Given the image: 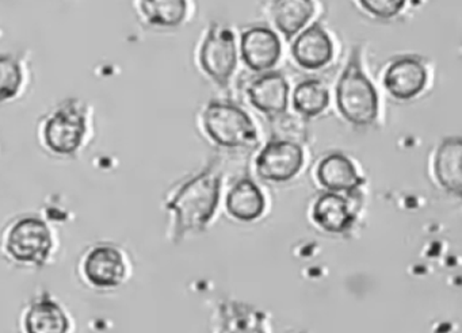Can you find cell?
<instances>
[{
    "instance_id": "1",
    "label": "cell",
    "mask_w": 462,
    "mask_h": 333,
    "mask_svg": "<svg viewBox=\"0 0 462 333\" xmlns=\"http://www.w3.org/2000/svg\"><path fill=\"white\" fill-rule=\"evenodd\" d=\"M337 103L340 114L354 125L372 124L378 113V97L374 87L361 67V49L351 51L347 67L337 87Z\"/></svg>"
},
{
    "instance_id": "2",
    "label": "cell",
    "mask_w": 462,
    "mask_h": 333,
    "mask_svg": "<svg viewBox=\"0 0 462 333\" xmlns=\"http://www.w3.org/2000/svg\"><path fill=\"white\" fill-rule=\"evenodd\" d=\"M220 195V173L215 165L191 179L182 187L170 208L177 211L182 229L202 227L215 214Z\"/></svg>"
},
{
    "instance_id": "3",
    "label": "cell",
    "mask_w": 462,
    "mask_h": 333,
    "mask_svg": "<svg viewBox=\"0 0 462 333\" xmlns=\"http://www.w3.org/2000/svg\"><path fill=\"white\" fill-rule=\"evenodd\" d=\"M204 126L209 137L226 148H254L258 145L255 124L243 108L234 103H209L204 111Z\"/></svg>"
},
{
    "instance_id": "4",
    "label": "cell",
    "mask_w": 462,
    "mask_h": 333,
    "mask_svg": "<svg viewBox=\"0 0 462 333\" xmlns=\"http://www.w3.org/2000/svg\"><path fill=\"white\" fill-rule=\"evenodd\" d=\"M202 69L220 87H226L236 69L237 54L235 34L229 27L210 24L199 51Z\"/></svg>"
},
{
    "instance_id": "5",
    "label": "cell",
    "mask_w": 462,
    "mask_h": 333,
    "mask_svg": "<svg viewBox=\"0 0 462 333\" xmlns=\"http://www.w3.org/2000/svg\"><path fill=\"white\" fill-rule=\"evenodd\" d=\"M304 164V152L299 143L272 140L259 153L256 170L261 178L286 181L293 178Z\"/></svg>"
},
{
    "instance_id": "6",
    "label": "cell",
    "mask_w": 462,
    "mask_h": 333,
    "mask_svg": "<svg viewBox=\"0 0 462 333\" xmlns=\"http://www.w3.org/2000/svg\"><path fill=\"white\" fill-rule=\"evenodd\" d=\"M52 240L44 222L25 218L18 222L7 238L10 254L21 262L42 263L47 259Z\"/></svg>"
},
{
    "instance_id": "7",
    "label": "cell",
    "mask_w": 462,
    "mask_h": 333,
    "mask_svg": "<svg viewBox=\"0 0 462 333\" xmlns=\"http://www.w3.org/2000/svg\"><path fill=\"white\" fill-rule=\"evenodd\" d=\"M242 56L256 72L270 69L280 60V38L269 27H251L242 35Z\"/></svg>"
},
{
    "instance_id": "8",
    "label": "cell",
    "mask_w": 462,
    "mask_h": 333,
    "mask_svg": "<svg viewBox=\"0 0 462 333\" xmlns=\"http://www.w3.org/2000/svg\"><path fill=\"white\" fill-rule=\"evenodd\" d=\"M247 95L258 110L273 118L285 113L288 107L289 84L282 73L267 72L247 87Z\"/></svg>"
},
{
    "instance_id": "9",
    "label": "cell",
    "mask_w": 462,
    "mask_h": 333,
    "mask_svg": "<svg viewBox=\"0 0 462 333\" xmlns=\"http://www.w3.org/2000/svg\"><path fill=\"white\" fill-rule=\"evenodd\" d=\"M427 72L419 60L402 57L389 65L383 78L386 89L397 99H412L423 91Z\"/></svg>"
},
{
    "instance_id": "10",
    "label": "cell",
    "mask_w": 462,
    "mask_h": 333,
    "mask_svg": "<svg viewBox=\"0 0 462 333\" xmlns=\"http://www.w3.org/2000/svg\"><path fill=\"white\" fill-rule=\"evenodd\" d=\"M291 53L301 67L318 69L328 64L334 53V45L326 30L319 23L301 32L291 46Z\"/></svg>"
},
{
    "instance_id": "11",
    "label": "cell",
    "mask_w": 462,
    "mask_h": 333,
    "mask_svg": "<svg viewBox=\"0 0 462 333\" xmlns=\"http://www.w3.org/2000/svg\"><path fill=\"white\" fill-rule=\"evenodd\" d=\"M85 133V119L77 111H59L45 129V140L53 151L71 153L79 146Z\"/></svg>"
},
{
    "instance_id": "12",
    "label": "cell",
    "mask_w": 462,
    "mask_h": 333,
    "mask_svg": "<svg viewBox=\"0 0 462 333\" xmlns=\"http://www.w3.org/2000/svg\"><path fill=\"white\" fill-rule=\"evenodd\" d=\"M318 178L331 192L354 191L364 183V179L356 172V165L340 153L328 154L321 160Z\"/></svg>"
},
{
    "instance_id": "13",
    "label": "cell",
    "mask_w": 462,
    "mask_h": 333,
    "mask_svg": "<svg viewBox=\"0 0 462 333\" xmlns=\"http://www.w3.org/2000/svg\"><path fill=\"white\" fill-rule=\"evenodd\" d=\"M85 273L97 286H115L125 275V264L117 249L99 246L88 254Z\"/></svg>"
},
{
    "instance_id": "14",
    "label": "cell",
    "mask_w": 462,
    "mask_h": 333,
    "mask_svg": "<svg viewBox=\"0 0 462 333\" xmlns=\"http://www.w3.org/2000/svg\"><path fill=\"white\" fill-rule=\"evenodd\" d=\"M461 138H445L435 156V175L448 192H454L457 195L461 192Z\"/></svg>"
},
{
    "instance_id": "15",
    "label": "cell",
    "mask_w": 462,
    "mask_h": 333,
    "mask_svg": "<svg viewBox=\"0 0 462 333\" xmlns=\"http://www.w3.org/2000/svg\"><path fill=\"white\" fill-rule=\"evenodd\" d=\"M226 208L236 218L251 221L263 213L264 197L253 180L242 179L229 191L226 197Z\"/></svg>"
},
{
    "instance_id": "16",
    "label": "cell",
    "mask_w": 462,
    "mask_h": 333,
    "mask_svg": "<svg viewBox=\"0 0 462 333\" xmlns=\"http://www.w3.org/2000/svg\"><path fill=\"white\" fill-rule=\"evenodd\" d=\"M313 218L323 229L335 233L347 229L354 221L347 202L337 192H327L319 198L313 208Z\"/></svg>"
},
{
    "instance_id": "17",
    "label": "cell",
    "mask_w": 462,
    "mask_h": 333,
    "mask_svg": "<svg viewBox=\"0 0 462 333\" xmlns=\"http://www.w3.org/2000/svg\"><path fill=\"white\" fill-rule=\"evenodd\" d=\"M315 13V5L310 0H281L273 3V19L275 26L291 38L304 27V24L312 18Z\"/></svg>"
},
{
    "instance_id": "18",
    "label": "cell",
    "mask_w": 462,
    "mask_h": 333,
    "mask_svg": "<svg viewBox=\"0 0 462 333\" xmlns=\"http://www.w3.org/2000/svg\"><path fill=\"white\" fill-rule=\"evenodd\" d=\"M26 330L28 333H67L69 319L53 301H39L28 311Z\"/></svg>"
},
{
    "instance_id": "19",
    "label": "cell",
    "mask_w": 462,
    "mask_h": 333,
    "mask_svg": "<svg viewBox=\"0 0 462 333\" xmlns=\"http://www.w3.org/2000/svg\"><path fill=\"white\" fill-rule=\"evenodd\" d=\"M329 103V95L326 86L320 80L310 79L302 81L294 89L293 105L297 113L304 116H316L326 110Z\"/></svg>"
},
{
    "instance_id": "20",
    "label": "cell",
    "mask_w": 462,
    "mask_h": 333,
    "mask_svg": "<svg viewBox=\"0 0 462 333\" xmlns=\"http://www.w3.org/2000/svg\"><path fill=\"white\" fill-rule=\"evenodd\" d=\"M142 10L151 23L175 26L186 15V2L180 0H162V2H143Z\"/></svg>"
},
{
    "instance_id": "21",
    "label": "cell",
    "mask_w": 462,
    "mask_h": 333,
    "mask_svg": "<svg viewBox=\"0 0 462 333\" xmlns=\"http://www.w3.org/2000/svg\"><path fill=\"white\" fill-rule=\"evenodd\" d=\"M272 129L274 133V140L289 141L300 145V143H304L308 137L304 122L291 114L283 113L273 116Z\"/></svg>"
},
{
    "instance_id": "22",
    "label": "cell",
    "mask_w": 462,
    "mask_h": 333,
    "mask_svg": "<svg viewBox=\"0 0 462 333\" xmlns=\"http://www.w3.org/2000/svg\"><path fill=\"white\" fill-rule=\"evenodd\" d=\"M21 80L20 65L9 57H0V100L14 97Z\"/></svg>"
},
{
    "instance_id": "23",
    "label": "cell",
    "mask_w": 462,
    "mask_h": 333,
    "mask_svg": "<svg viewBox=\"0 0 462 333\" xmlns=\"http://www.w3.org/2000/svg\"><path fill=\"white\" fill-rule=\"evenodd\" d=\"M362 7L378 18L388 19L399 14L405 5L402 0H364Z\"/></svg>"
}]
</instances>
